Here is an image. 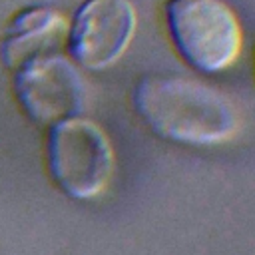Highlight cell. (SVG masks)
<instances>
[{
  "label": "cell",
  "mask_w": 255,
  "mask_h": 255,
  "mask_svg": "<svg viewBox=\"0 0 255 255\" xmlns=\"http://www.w3.org/2000/svg\"><path fill=\"white\" fill-rule=\"evenodd\" d=\"M135 114L157 137L183 145H217L241 128L235 104L211 84L173 74L151 72L135 82Z\"/></svg>",
  "instance_id": "6da1fadb"
},
{
  "label": "cell",
  "mask_w": 255,
  "mask_h": 255,
  "mask_svg": "<svg viewBox=\"0 0 255 255\" xmlns=\"http://www.w3.org/2000/svg\"><path fill=\"white\" fill-rule=\"evenodd\" d=\"M161 20L173 52L199 74H221L243 52V24L227 0H163Z\"/></svg>",
  "instance_id": "7a4b0ae2"
},
{
  "label": "cell",
  "mask_w": 255,
  "mask_h": 255,
  "mask_svg": "<svg viewBox=\"0 0 255 255\" xmlns=\"http://www.w3.org/2000/svg\"><path fill=\"white\" fill-rule=\"evenodd\" d=\"M46 159L52 181L72 199L102 195L114 175V145L104 128L74 116L50 126Z\"/></svg>",
  "instance_id": "3957f363"
},
{
  "label": "cell",
  "mask_w": 255,
  "mask_h": 255,
  "mask_svg": "<svg viewBox=\"0 0 255 255\" xmlns=\"http://www.w3.org/2000/svg\"><path fill=\"white\" fill-rule=\"evenodd\" d=\"M137 32L131 0H84L68 18L66 52L86 70H108L129 50Z\"/></svg>",
  "instance_id": "277c9868"
},
{
  "label": "cell",
  "mask_w": 255,
  "mask_h": 255,
  "mask_svg": "<svg viewBox=\"0 0 255 255\" xmlns=\"http://www.w3.org/2000/svg\"><path fill=\"white\" fill-rule=\"evenodd\" d=\"M14 96L34 124L50 128L82 114L86 84L70 56L52 52L14 70Z\"/></svg>",
  "instance_id": "5b68a950"
},
{
  "label": "cell",
  "mask_w": 255,
  "mask_h": 255,
  "mask_svg": "<svg viewBox=\"0 0 255 255\" xmlns=\"http://www.w3.org/2000/svg\"><path fill=\"white\" fill-rule=\"evenodd\" d=\"M66 34L68 16L64 12L48 4L26 6L10 18L0 38V62L14 72L38 56L62 52Z\"/></svg>",
  "instance_id": "8992f818"
}]
</instances>
